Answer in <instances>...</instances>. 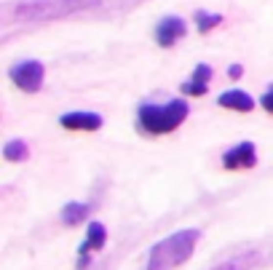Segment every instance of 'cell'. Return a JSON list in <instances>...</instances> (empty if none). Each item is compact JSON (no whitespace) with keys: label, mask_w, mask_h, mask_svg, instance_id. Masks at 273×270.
Here are the masks:
<instances>
[{"label":"cell","mask_w":273,"mask_h":270,"mask_svg":"<svg viewBox=\"0 0 273 270\" xmlns=\"http://www.w3.org/2000/svg\"><path fill=\"white\" fill-rule=\"evenodd\" d=\"M107 0H14L5 3L0 11L3 24H41L65 16H75L83 11L105 8Z\"/></svg>","instance_id":"6da1fadb"},{"label":"cell","mask_w":273,"mask_h":270,"mask_svg":"<svg viewBox=\"0 0 273 270\" xmlns=\"http://www.w3.org/2000/svg\"><path fill=\"white\" fill-rule=\"evenodd\" d=\"M198 238H201V233H198L196 227H187V230H177V233L169 235V238L158 241V244L150 249V254H147V270H174V268H180L182 262L196 251Z\"/></svg>","instance_id":"7a4b0ae2"},{"label":"cell","mask_w":273,"mask_h":270,"mask_svg":"<svg viewBox=\"0 0 273 270\" xmlns=\"http://www.w3.org/2000/svg\"><path fill=\"white\" fill-rule=\"evenodd\" d=\"M187 112H190V107L185 99H172L166 105H142L136 123L145 134H169L185 123Z\"/></svg>","instance_id":"3957f363"},{"label":"cell","mask_w":273,"mask_h":270,"mask_svg":"<svg viewBox=\"0 0 273 270\" xmlns=\"http://www.w3.org/2000/svg\"><path fill=\"white\" fill-rule=\"evenodd\" d=\"M43 75H46V67L38 59H24V62H19V65H14L8 70V78L14 80L22 91H27V94L41 91Z\"/></svg>","instance_id":"277c9868"},{"label":"cell","mask_w":273,"mask_h":270,"mask_svg":"<svg viewBox=\"0 0 273 270\" xmlns=\"http://www.w3.org/2000/svg\"><path fill=\"white\" fill-rule=\"evenodd\" d=\"M257 163V150H254L252 142H241V145L225 150L223 155V166L228 171H238V169H252Z\"/></svg>","instance_id":"5b68a950"},{"label":"cell","mask_w":273,"mask_h":270,"mask_svg":"<svg viewBox=\"0 0 273 270\" xmlns=\"http://www.w3.org/2000/svg\"><path fill=\"white\" fill-rule=\"evenodd\" d=\"M185 32H187V24L180 16H166V19H161L156 27V40L161 48H172L177 40L185 38Z\"/></svg>","instance_id":"8992f818"},{"label":"cell","mask_w":273,"mask_h":270,"mask_svg":"<svg viewBox=\"0 0 273 270\" xmlns=\"http://www.w3.org/2000/svg\"><path fill=\"white\" fill-rule=\"evenodd\" d=\"M107 244V230L102 222H91L89 225V233H86V241H83L81 246V260H78V270H83L89 265V254L96 249H102V246Z\"/></svg>","instance_id":"52a82bcc"},{"label":"cell","mask_w":273,"mask_h":270,"mask_svg":"<svg viewBox=\"0 0 273 270\" xmlns=\"http://www.w3.org/2000/svg\"><path fill=\"white\" fill-rule=\"evenodd\" d=\"M59 126L70 131H96L102 129V115H96V112H67L59 118Z\"/></svg>","instance_id":"ba28073f"},{"label":"cell","mask_w":273,"mask_h":270,"mask_svg":"<svg viewBox=\"0 0 273 270\" xmlns=\"http://www.w3.org/2000/svg\"><path fill=\"white\" fill-rule=\"evenodd\" d=\"M220 107H225V110H238V112H249L254 110V99L247 94V91H225V94H220Z\"/></svg>","instance_id":"9c48e42d"},{"label":"cell","mask_w":273,"mask_h":270,"mask_svg":"<svg viewBox=\"0 0 273 270\" xmlns=\"http://www.w3.org/2000/svg\"><path fill=\"white\" fill-rule=\"evenodd\" d=\"M257 262H260L257 251H241V254H233V257H228V260L217 262V265L209 268V270H249V268L257 265Z\"/></svg>","instance_id":"30bf717a"},{"label":"cell","mask_w":273,"mask_h":270,"mask_svg":"<svg viewBox=\"0 0 273 270\" xmlns=\"http://www.w3.org/2000/svg\"><path fill=\"white\" fill-rule=\"evenodd\" d=\"M209 78H212V67H209V65H198L196 72H193V78L182 83V91H185V94H193V96H204V94H206Z\"/></svg>","instance_id":"8fae6325"},{"label":"cell","mask_w":273,"mask_h":270,"mask_svg":"<svg viewBox=\"0 0 273 270\" xmlns=\"http://www.w3.org/2000/svg\"><path fill=\"white\" fill-rule=\"evenodd\" d=\"M91 206L89 203H65V209H62V222L65 225H81V222H86Z\"/></svg>","instance_id":"7c38bea8"},{"label":"cell","mask_w":273,"mask_h":270,"mask_svg":"<svg viewBox=\"0 0 273 270\" xmlns=\"http://www.w3.org/2000/svg\"><path fill=\"white\" fill-rule=\"evenodd\" d=\"M3 155H5V160H27V155H30V147H27V142H22V139H11V142H5V147H3Z\"/></svg>","instance_id":"4fadbf2b"},{"label":"cell","mask_w":273,"mask_h":270,"mask_svg":"<svg viewBox=\"0 0 273 270\" xmlns=\"http://www.w3.org/2000/svg\"><path fill=\"white\" fill-rule=\"evenodd\" d=\"M220 22H223V16H220V14H206V11H196V27H198V32H209L212 27H217Z\"/></svg>","instance_id":"5bb4252c"},{"label":"cell","mask_w":273,"mask_h":270,"mask_svg":"<svg viewBox=\"0 0 273 270\" xmlns=\"http://www.w3.org/2000/svg\"><path fill=\"white\" fill-rule=\"evenodd\" d=\"M260 105H263L268 112H273V86H271V89L263 94V99H260Z\"/></svg>","instance_id":"9a60e30c"},{"label":"cell","mask_w":273,"mask_h":270,"mask_svg":"<svg viewBox=\"0 0 273 270\" xmlns=\"http://www.w3.org/2000/svg\"><path fill=\"white\" fill-rule=\"evenodd\" d=\"M228 72H230V78H238V75H241V72H244V70H241V67H238V65H236V67H230V70H228Z\"/></svg>","instance_id":"2e32d148"}]
</instances>
